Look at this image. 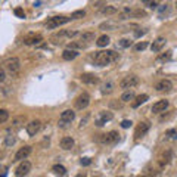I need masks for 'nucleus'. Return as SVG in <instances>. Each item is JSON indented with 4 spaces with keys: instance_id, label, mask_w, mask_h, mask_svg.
Instances as JSON below:
<instances>
[{
    "instance_id": "f257e3e1",
    "label": "nucleus",
    "mask_w": 177,
    "mask_h": 177,
    "mask_svg": "<svg viewBox=\"0 0 177 177\" xmlns=\"http://www.w3.org/2000/svg\"><path fill=\"white\" fill-rule=\"evenodd\" d=\"M94 64L99 66H105V65H109L112 62H115L120 59L118 53H115L114 50H100V52H96L94 55Z\"/></svg>"
},
{
    "instance_id": "f03ea898",
    "label": "nucleus",
    "mask_w": 177,
    "mask_h": 177,
    "mask_svg": "<svg viewBox=\"0 0 177 177\" xmlns=\"http://www.w3.org/2000/svg\"><path fill=\"white\" fill-rule=\"evenodd\" d=\"M69 21H71V17H64V15H61V17H52L49 18V21L44 24V27L47 30H55V28H59L61 25L68 24Z\"/></svg>"
},
{
    "instance_id": "7ed1b4c3",
    "label": "nucleus",
    "mask_w": 177,
    "mask_h": 177,
    "mask_svg": "<svg viewBox=\"0 0 177 177\" xmlns=\"http://www.w3.org/2000/svg\"><path fill=\"white\" fill-rule=\"evenodd\" d=\"M2 65H3V68H5L6 71L11 72V74H17L21 69V61L18 58H15V56L13 58H7Z\"/></svg>"
},
{
    "instance_id": "20e7f679",
    "label": "nucleus",
    "mask_w": 177,
    "mask_h": 177,
    "mask_svg": "<svg viewBox=\"0 0 177 177\" xmlns=\"http://www.w3.org/2000/svg\"><path fill=\"white\" fill-rule=\"evenodd\" d=\"M74 118H75V112L72 109H65L64 112L61 114L59 117V122H58V126L59 127H66V126H69L72 121H74Z\"/></svg>"
},
{
    "instance_id": "39448f33",
    "label": "nucleus",
    "mask_w": 177,
    "mask_h": 177,
    "mask_svg": "<svg viewBox=\"0 0 177 177\" xmlns=\"http://www.w3.org/2000/svg\"><path fill=\"white\" fill-rule=\"evenodd\" d=\"M139 83H140V80H139L137 75H127L120 81V87L124 88V90H128V88H134L136 86H139Z\"/></svg>"
},
{
    "instance_id": "423d86ee",
    "label": "nucleus",
    "mask_w": 177,
    "mask_h": 177,
    "mask_svg": "<svg viewBox=\"0 0 177 177\" xmlns=\"http://www.w3.org/2000/svg\"><path fill=\"white\" fill-rule=\"evenodd\" d=\"M78 36V31L75 30H62V31H58L56 34L52 36V40L56 43V40H59L58 43H61V40H65V39H72V37H75Z\"/></svg>"
},
{
    "instance_id": "0eeeda50",
    "label": "nucleus",
    "mask_w": 177,
    "mask_h": 177,
    "mask_svg": "<svg viewBox=\"0 0 177 177\" xmlns=\"http://www.w3.org/2000/svg\"><path fill=\"white\" fill-rule=\"evenodd\" d=\"M88 103H90V96H88V93H81L80 96H77V99L74 100V106H75V109L78 111H83L86 109L88 106Z\"/></svg>"
},
{
    "instance_id": "6e6552de",
    "label": "nucleus",
    "mask_w": 177,
    "mask_h": 177,
    "mask_svg": "<svg viewBox=\"0 0 177 177\" xmlns=\"http://www.w3.org/2000/svg\"><path fill=\"white\" fill-rule=\"evenodd\" d=\"M118 139H120L118 132H109V133H106V134H100L99 142L103 145H114L118 142Z\"/></svg>"
},
{
    "instance_id": "1a4fd4ad",
    "label": "nucleus",
    "mask_w": 177,
    "mask_h": 177,
    "mask_svg": "<svg viewBox=\"0 0 177 177\" xmlns=\"http://www.w3.org/2000/svg\"><path fill=\"white\" fill-rule=\"evenodd\" d=\"M31 171V162L27 160H22L21 164L17 167L15 170V176L17 177H22V176H27L28 173Z\"/></svg>"
},
{
    "instance_id": "9d476101",
    "label": "nucleus",
    "mask_w": 177,
    "mask_h": 177,
    "mask_svg": "<svg viewBox=\"0 0 177 177\" xmlns=\"http://www.w3.org/2000/svg\"><path fill=\"white\" fill-rule=\"evenodd\" d=\"M43 41V36L41 34H36V33H31L24 37V44L27 46H37Z\"/></svg>"
},
{
    "instance_id": "9b49d317",
    "label": "nucleus",
    "mask_w": 177,
    "mask_h": 177,
    "mask_svg": "<svg viewBox=\"0 0 177 177\" xmlns=\"http://www.w3.org/2000/svg\"><path fill=\"white\" fill-rule=\"evenodd\" d=\"M149 128H151V122L148 121H142V122H139L137 124V127H136V132H134V139L137 140V139L140 137H143L146 133L149 132Z\"/></svg>"
},
{
    "instance_id": "f8f14e48",
    "label": "nucleus",
    "mask_w": 177,
    "mask_h": 177,
    "mask_svg": "<svg viewBox=\"0 0 177 177\" xmlns=\"http://www.w3.org/2000/svg\"><path fill=\"white\" fill-rule=\"evenodd\" d=\"M40 128H41V121H40V120H33V121H30L27 124L28 136H36V134L40 132Z\"/></svg>"
},
{
    "instance_id": "ddd939ff",
    "label": "nucleus",
    "mask_w": 177,
    "mask_h": 177,
    "mask_svg": "<svg viewBox=\"0 0 177 177\" xmlns=\"http://www.w3.org/2000/svg\"><path fill=\"white\" fill-rule=\"evenodd\" d=\"M112 118H114V114H112V112H109V111H102V112H99V118L96 120V126H98V127H102L103 124L111 121Z\"/></svg>"
},
{
    "instance_id": "4468645a",
    "label": "nucleus",
    "mask_w": 177,
    "mask_h": 177,
    "mask_svg": "<svg viewBox=\"0 0 177 177\" xmlns=\"http://www.w3.org/2000/svg\"><path fill=\"white\" fill-rule=\"evenodd\" d=\"M31 152H33V148H31V146H24V148H21V149H19L17 154H15V156H13V161L27 160Z\"/></svg>"
},
{
    "instance_id": "2eb2a0df",
    "label": "nucleus",
    "mask_w": 177,
    "mask_h": 177,
    "mask_svg": "<svg viewBox=\"0 0 177 177\" xmlns=\"http://www.w3.org/2000/svg\"><path fill=\"white\" fill-rule=\"evenodd\" d=\"M80 80L83 81L84 84H88V86H94V84H99V77L98 75H94V74H81L80 75Z\"/></svg>"
},
{
    "instance_id": "dca6fc26",
    "label": "nucleus",
    "mask_w": 177,
    "mask_h": 177,
    "mask_svg": "<svg viewBox=\"0 0 177 177\" xmlns=\"http://www.w3.org/2000/svg\"><path fill=\"white\" fill-rule=\"evenodd\" d=\"M165 43H167L165 37H158V39H155L154 41H152V44H151V50H152L154 53H158V52L162 50V47L165 46Z\"/></svg>"
},
{
    "instance_id": "f3484780",
    "label": "nucleus",
    "mask_w": 177,
    "mask_h": 177,
    "mask_svg": "<svg viewBox=\"0 0 177 177\" xmlns=\"http://www.w3.org/2000/svg\"><path fill=\"white\" fill-rule=\"evenodd\" d=\"M168 100L162 99V100H158L156 103H154V106H152V112L154 114H160V112H164V111L168 108Z\"/></svg>"
},
{
    "instance_id": "a211bd4d",
    "label": "nucleus",
    "mask_w": 177,
    "mask_h": 177,
    "mask_svg": "<svg viewBox=\"0 0 177 177\" xmlns=\"http://www.w3.org/2000/svg\"><path fill=\"white\" fill-rule=\"evenodd\" d=\"M155 88H156L158 92H170V90L173 88V83L170 81V80H161V81L156 83Z\"/></svg>"
},
{
    "instance_id": "6ab92c4d",
    "label": "nucleus",
    "mask_w": 177,
    "mask_h": 177,
    "mask_svg": "<svg viewBox=\"0 0 177 177\" xmlns=\"http://www.w3.org/2000/svg\"><path fill=\"white\" fill-rule=\"evenodd\" d=\"M78 55H80V53H78V50L68 49V47H66V49L62 52V58H64L65 61H74V59H75Z\"/></svg>"
},
{
    "instance_id": "aec40b11",
    "label": "nucleus",
    "mask_w": 177,
    "mask_h": 177,
    "mask_svg": "<svg viewBox=\"0 0 177 177\" xmlns=\"http://www.w3.org/2000/svg\"><path fill=\"white\" fill-rule=\"evenodd\" d=\"M61 148L64 151H69L74 148V139L72 137H62L61 139Z\"/></svg>"
},
{
    "instance_id": "412c9836",
    "label": "nucleus",
    "mask_w": 177,
    "mask_h": 177,
    "mask_svg": "<svg viewBox=\"0 0 177 177\" xmlns=\"http://www.w3.org/2000/svg\"><path fill=\"white\" fill-rule=\"evenodd\" d=\"M148 99H149V96H148V94H145V93L143 94H139V96L134 98V102L132 103V106H133V108H139V106L142 105V103H145Z\"/></svg>"
},
{
    "instance_id": "4be33fe9",
    "label": "nucleus",
    "mask_w": 177,
    "mask_h": 177,
    "mask_svg": "<svg viewBox=\"0 0 177 177\" xmlns=\"http://www.w3.org/2000/svg\"><path fill=\"white\" fill-rule=\"evenodd\" d=\"M114 87H115V84L112 83V81H106V83H103L100 86V92L103 94H109V93H112Z\"/></svg>"
},
{
    "instance_id": "5701e85b",
    "label": "nucleus",
    "mask_w": 177,
    "mask_h": 177,
    "mask_svg": "<svg viewBox=\"0 0 177 177\" xmlns=\"http://www.w3.org/2000/svg\"><path fill=\"white\" fill-rule=\"evenodd\" d=\"M15 142H17V136H15L13 133L7 132V134H6V137H5V146L12 148V146L15 145Z\"/></svg>"
},
{
    "instance_id": "b1692460",
    "label": "nucleus",
    "mask_w": 177,
    "mask_h": 177,
    "mask_svg": "<svg viewBox=\"0 0 177 177\" xmlns=\"http://www.w3.org/2000/svg\"><path fill=\"white\" fill-rule=\"evenodd\" d=\"M94 39H96V36H94V33H92V31H87V33L80 34V40H81V41H84V43L94 41Z\"/></svg>"
},
{
    "instance_id": "393cba45",
    "label": "nucleus",
    "mask_w": 177,
    "mask_h": 177,
    "mask_svg": "<svg viewBox=\"0 0 177 177\" xmlns=\"http://www.w3.org/2000/svg\"><path fill=\"white\" fill-rule=\"evenodd\" d=\"M109 43H111V39L106 36V34H103V36L98 37V40H96V44H98L99 47H106Z\"/></svg>"
},
{
    "instance_id": "a878e982",
    "label": "nucleus",
    "mask_w": 177,
    "mask_h": 177,
    "mask_svg": "<svg viewBox=\"0 0 177 177\" xmlns=\"http://www.w3.org/2000/svg\"><path fill=\"white\" fill-rule=\"evenodd\" d=\"M134 98H136V96H134V92L128 88V90H126V92L121 94V102H130V100H134Z\"/></svg>"
},
{
    "instance_id": "bb28decb",
    "label": "nucleus",
    "mask_w": 177,
    "mask_h": 177,
    "mask_svg": "<svg viewBox=\"0 0 177 177\" xmlns=\"http://www.w3.org/2000/svg\"><path fill=\"white\" fill-rule=\"evenodd\" d=\"M52 171H53V174H58V176H65V174H66V168L64 165L56 164V165L52 167Z\"/></svg>"
},
{
    "instance_id": "cd10ccee",
    "label": "nucleus",
    "mask_w": 177,
    "mask_h": 177,
    "mask_svg": "<svg viewBox=\"0 0 177 177\" xmlns=\"http://www.w3.org/2000/svg\"><path fill=\"white\" fill-rule=\"evenodd\" d=\"M66 47H68V49L80 50V49H84V47H86V43H83L81 40H80V41H71V43H68Z\"/></svg>"
},
{
    "instance_id": "c85d7f7f",
    "label": "nucleus",
    "mask_w": 177,
    "mask_h": 177,
    "mask_svg": "<svg viewBox=\"0 0 177 177\" xmlns=\"http://www.w3.org/2000/svg\"><path fill=\"white\" fill-rule=\"evenodd\" d=\"M170 160H171V152H170V151H167L165 154L162 155V158L160 160V167H161V168H162L164 165H167V164L170 162Z\"/></svg>"
},
{
    "instance_id": "c756f323",
    "label": "nucleus",
    "mask_w": 177,
    "mask_h": 177,
    "mask_svg": "<svg viewBox=\"0 0 177 177\" xmlns=\"http://www.w3.org/2000/svg\"><path fill=\"white\" fill-rule=\"evenodd\" d=\"M25 122V117L24 115H19V117H17V118H13L12 120V127H21L22 124Z\"/></svg>"
},
{
    "instance_id": "7c9ffc66",
    "label": "nucleus",
    "mask_w": 177,
    "mask_h": 177,
    "mask_svg": "<svg viewBox=\"0 0 177 177\" xmlns=\"http://www.w3.org/2000/svg\"><path fill=\"white\" fill-rule=\"evenodd\" d=\"M100 12L103 15H114V13H117V7H114V6H105Z\"/></svg>"
},
{
    "instance_id": "2f4dec72",
    "label": "nucleus",
    "mask_w": 177,
    "mask_h": 177,
    "mask_svg": "<svg viewBox=\"0 0 177 177\" xmlns=\"http://www.w3.org/2000/svg\"><path fill=\"white\" fill-rule=\"evenodd\" d=\"M86 17V11H75V12H72L71 13V19H81V18Z\"/></svg>"
},
{
    "instance_id": "473e14b6",
    "label": "nucleus",
    "mask_w": 177,
    "mask_h": 177,
    "mask_svg": "<svg viewBox=\"0 0 177 177\" xmlns=\"http://www.w3.org/2000/svg\"><path fill=\"white\" fill-rule=\"evenodd\" d=\"M145 6H149L151 9H156L158 7V0H142Z\"/></svg>"
},
{
    "instance_id": "72a5a7b5",
    "label": "nucleus",
    "mask_w": 177,
    "mask_h": 177,
    "mask_svg": "<svg viewBox=\"0 0 177 177\" xmlns=\"http://www.w3.org/2000/svg\"><path fill=\"white\" fill-rule=\"evenodd\" d=\"M170 58H171V50H167L165 53H162V55L158 56V59H156V61H158V62H165V61H168Z\"/></svg>"
},
{
    "instance_id": "f704fd0d",
    "label": "nucleus",
    "mask_w": 177,
    "mask_h": 177,
    "mask_svg": "<svg viewBox=\"0 0 177 177\" xmlns=\"http://www.w3.org/2000/svg\"><path fill=\"white\" fill-rule=\"evenodd\" d=\"M9 120V111L7 109H0V124L6 122Z\"/></svg>"
},
{
    "instance_id": "c9c22d12",
    "label": "nucleus",
    "mask_w": 177,
    "mask_h": 177,
    "mask_svg": "<svg viewBox=\"0 0 177 177\" xmlns=\"http://www.w3.org/2000/svg\"><path fill=\"white\" fill-rule=\"evenodd\" d=\"M148 46H149V43H148V41H140V43H137L136 46H134V49L137 50V52H142V50H145Z\"/></svg>"
},
{
    "instance_id": "e433bc0d",
    "label": "nucleus",
    "mask_w": 177,
    "mask_h": 177,
    "mask_svg": "<svg viewBox=\"0 0 177 177\" xmlns=\"http://www.w3.org/2000/svg\"><path fill=\"white\" fill-rule=\"evenodd\" d=\"M15 15H17L18 18H25V12H24L22 7H17V9H15Z\"/></svg>"
},
{
    "instance_id": "4c0bfd02",
    "label": "nucleus",
    "mask_w": 177,
    "mask_h": 177,
    "mask_svg": "<svg viewBox=\"0 0 177 177\" xmlns=\"http://www.w3.org/2000/svg\"><path fill=\"white\" fill-rule=\"evenodd\" d=\"M105 28H112V30H115L117 25L115 24H112V22H106V24H102V25H100V30H105Z\"/></svg>"
},
{
    "instance_id": "58836bf2",
    "label": "nucleus",
    "mask_w": 177,
    "mask_h": 177,
    "mask_svg": "<svg viewBox=\"0 0 177 177\" xmlns=\"http://www.w3.org/2000/svg\"><path fill=\"white\" fill-rule=\"evenodd\" d=\"M120 46H121V47H130V46H132V41L127 39H122V40H120Z\"/></svg>"
},
{
    "instance_id": "ea45409f",
    "label": "nucleus",
    "mask_w": 177,
    "mask_h": 177,
    "mask_svg": "<svg viewBox=\"0 0 177 177\" xmlns=\"http://www.w3.org/2000/svg\"><path fill=\"white\" fill-rule=\"evenodd\" d=\"M132 124H133V122L130 121V120H122V121H121V127L122 128H128V127H132Z\"/></svg>"
},
{
    "instance_id": "a19ab883",
    "label": "nucleus",
    "mask_w": 177,
    "mask_h": 177,
    "mask_svg": "<svg viewBox=\"0 0 177 177\" xmlns=\"http://www.w3.org/2000/svg\"><path fill=\"white\" fill-rule=\"evenodd\" d=\"M80 164H81V165H84V167H87V165H90V164H92V160H90V158H81Z\"/></svg>"
},
{
    "instance_id": "79ce46f5",
    "label": "nucleus",
    "mask_w": 177,
    "mask_h": 177,
    "mask_svg": "<svg viewBox=\"0 0 177 177\" xmlns=\"http://www.w3.org/2000/svg\"><path fill=\"white\" fill-rule=\"evenodd\" d=\"M111 106H112V108H118V109H121L122 103H120V102H111Z\"/></svg>"
},
{
    "instance_id": "37998d69",
    "label": "nucleus",
    "mask_w": 177,
    "mask_h": 177,
    "mask_svg": "<svg viewBox=\"0 0 177 177\" xmlns=\"http://www.w3.org/2000/svg\"><path fill=\"white\" fill-rule=\"evenodd\" d=\"M3 80H5V72L0 69V81H3Z\"/></svg>"
},
{
    "instance_id": "c03bdc74",
    "label": "nucleus",
    "mask_w": 177,
    "mask_h": 177,
    "mask_svg": "<svg viewBox=\"0 0 177 177\" xmlns=\"http://www.w3.org/2000/svg\"><path fill=\"white\" fill-rule=\"evenodd\" d=\"M5 168H6V167H0V170H5Z\"/></svg>"
}]
</instances>
